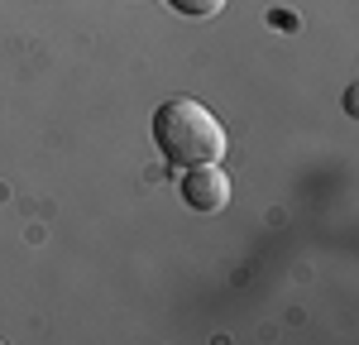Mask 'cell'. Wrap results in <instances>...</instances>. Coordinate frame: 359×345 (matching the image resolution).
Returning <instances> with one entry per match:
<instances>
[{
    "label": "cell",
    "mask_w": 359,
    "mask_h": 345,
    "mask_svg": "<svg viewBox=\"0 0 359 345\" xmlns=\"http://www.w3.org/2000/svg\"><path fill=\"white\" fill-rule=\"evenodd\" d=\"M154 144H158V154H163L168 163L196 168V163H221L225 130L201 101L177 96V101H163L154 111Z\"/></svg>",
    "instance_id": "cell-1"
},
{
    "label": "cell",
    "mask_w": 359,
    "mask_h": 345,
    "mask_svg": "<svg viewBox=\"0 0 359 345\" xmlns=\"http://www.w3.org/2000/svg\"><path fill=\"white\" fill-rule=\"evenodd\" d=\"M182 201L201 211V216H216L225 211V201H230V177L221 172V163H196V168L182 172Z\"/></svg>",
    "instance_id": "cell-2"
},
{
    "label": "cell",
    "mask_w": 359,
    "mask_h": 345,
    "mask_svg": "<svg viewBox=\"0 0 359 345\" xmlns=\"http://www.w3.org/2000/svg\"><path fill=\"white\" fill-rule=\"evenodd\" d=\"M177 15H187V20H211V15H221L225 0H168Z\"/></svg>",
    "instance_id": "cell-3"
}]
</instances>
